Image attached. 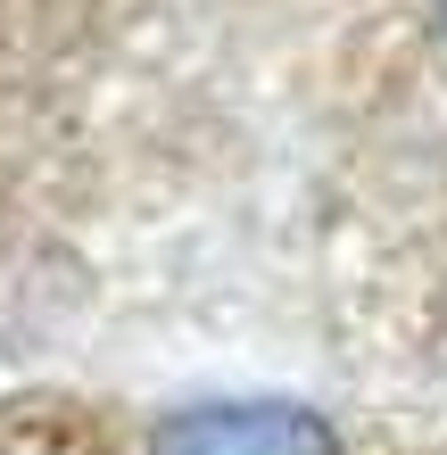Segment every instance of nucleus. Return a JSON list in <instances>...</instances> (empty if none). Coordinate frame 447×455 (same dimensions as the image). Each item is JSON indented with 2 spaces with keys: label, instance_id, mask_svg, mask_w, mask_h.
Returning <instances> with one entry per match:
<instances>
[{
  "label": "nucleus",
  "instance_id": "nucleus-1",
  "mask_svg": "<svg viewBox=\"0 0 447 455\" xmlns=\"http://www.w3.org/2000/svg\"><path fill=\"white\" fill-rule=\"evenodd\" d=\"M149 455H339L331 422L307 406H274V397H249V406H191L174 414L166 431L149 439Z\"/></svg>",
  "mask_w": 447,
  "mask_h": 455
}]
</instances>
